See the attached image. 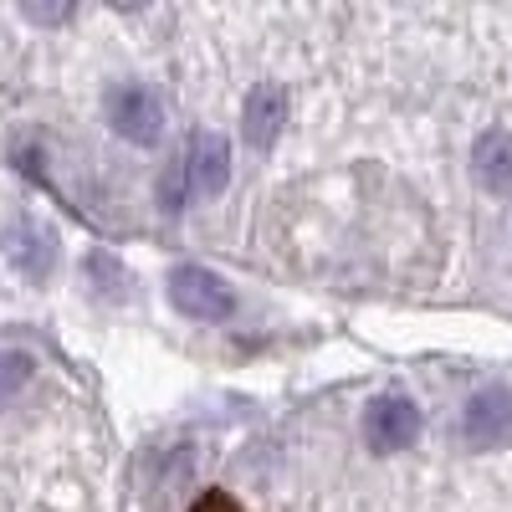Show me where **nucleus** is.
<instances>
[{
    "mask_svg": "<svg viewBox=\"0 0 512 512\" xmlns=\"http://www.w3.org/2000/svg\"><path fill=\"white\" fill-rule=\"evenodd\" d=\"M169 303L195 323H221L236 313V292L210 267H175L169 272Z\"/></svg>",
    "mask_w": 512,
    "mask_h": 512,
    "instance_id": "7ed1b4c3",
    "label": "nucleus"
},
{
    "mask_svg": "<svg viewBox=\"0 0 512 512\" xmlns=\"http://www.w3.org/2000/svg\"><path fill=\"white\" fill-rule=\"evenodd\" d=\"M190 512H246V507H241L231 492H200Z\"/></svg>",
    "mask_w": 512,
    "mask_h": 512,
    "instance_id": "9d476101",
    "label": "nucleus"
},
{
    "mask_svg": "<svg viewBox=\"0 0 512 512\" xmlns=\"http://www.w3.org/2000/svg\"><path fill=\"white\" fill-rule=\"evenodd\" d=\"M231 180V144L216 128H195L185 154L175 164H164L159 175V205L164 210H185L190 200H210L221 195Z\"/></svg>",
    "mask_w": 512,
    "mask_h": 512,
    "instance_id": "f257e3e1",
    "label": "nucleus"
},
{
    "mask_svg": "<svg viewBox=\"0 0 512 512\" xmlns=\"http://www.w3.org/2000/svg\"><path fill=\"white\" fill-rule=\"evenodd\" d=\"M507 436H512V390L487 384V390H477L472 400H466V410H461V441L472 451H492Z\"/></svg>",
    "mask_w": 512,
    "mask_h": 512,
    "instance_id": "20e7f679",
    "label": "nucleus"
},
{
    "mask_svg": "<svg viewBox=\"0 0 512 512\" xmlns=\"http://www.w3.org/2000/svg\"><path fill=\"white\" fill-rule=\"evenodd\" d=\"M11 262L31 277V282H41L52 272V262H57V241H52V231H41L36 221H21L16 231H11Z\"/></svg>",
    "mask_w": 512,
    "mask_h": 512,
    "instance_id": "6e6552de",
    "label": "nucleus"
},
{
    "mask_svg": "<svg viewBox=\"0 0 512 512\" xmlns=\"http://www.w3.org/2000/svg\"><path fill=\"white\" fill-rule=\"evenodd\" d=\"M282 123H287V93L277 88V82H256L246 108H241V134L251 149H272L277 134H282Z\"/></svg>",
    "mask_w": 512,
    "mask_h": 512,
    "instance_id": "423d86ee",
    "label": "nucleus"
},
{
    "mask_svg": "<svg viewBox=\"0 0 512 512\" xmlns=\"http://www.w3.org/2000/svg\"><path fill=\"white\" fill-rule=\"evenodd\" d=\"M472 175L487 195H512V134L507 128H487L472 144Z\"/></svg>",
    "mask_w": 512,
    "mask_h": 512,
    "instance_id": "0eeeda50",
    "label": "nucleus"
},
{
    "mask_svg": "<svg viewBox=\"0 0 512 512\" xmlns=\"http://www.w3.org/2000/svg\"><path fill=\"white\" fill-rule=\"evenodd\" d=\"M364 436L374 451H405L420 436V410L405 395H384L364 410Z\"/></svg>",
    "mask_w": 512,
    "mask_h": 512,
    "instance_id": "39448f33",
    "label": "nucleus"
},
{
    "mask_svg": "<svg viewBox=\"0 0 512 512\" xmlns=\"http://www.w3.org/2000/svg\"><path fill=\"white\" fill-rule=\"evenodd\" d=\"M103 118L118 139L139 144V149H154L164 139V103L154 88H144V82H123V88H113L103 98Z\"/></svg>",
    "mask_w": 512,
    "mask_h": 512,
    "instance_id": "f03ea898",
    "label": "nucleus"
},
{
    "mask_svg": "<svg viewBox=\"0 0 512 512\" xmlns=\"http://www.w3.org/2000/svg\"><path fill=\"white\" fill-rule=\"evenodd\" d=\"M36 379V359L26 349H0V405H11Z\"/></svg>",
    "mask_w": 512,
    "mask_h": 512,
    "instance_id": "1a4fd4ad",
    "label": "nucleus"
}]
</instances>
